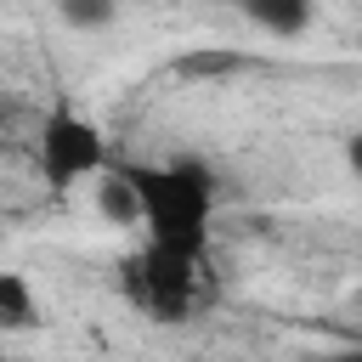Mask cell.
Masks as SVG:
<instances>
[{
	"mask_svg": "<svg viewBox=\"0 0 362 362\" xmlns=\"http://www.w3.org/2000/svg\"><path fill=\"white\" fill-rule=\"evenodd\" d=\"M90 204H96L102 226H119V232L141 226V192H136V181H130L124 164H107V170L90 181Z\"/></svg>",
	"mask_w": 362,
	"mask_h": 362,
	"instance_id": "cell-4",
	"label": "cell"
},
{
	"mask_svg": "<svg viewBox=\"0 0 362 362\" xmlns=\"http://www.w3.org/2000/svg\"><path fill=\"white\" fill-rule=\"evenodd\" d=\"M238 11H243L260 34H272V40H294V34L311 28L317 0H238Z\"/></svg>",
	"mask_w": 362,
	"mask_h": 362,
	"instance_id": "cell-5",
	"label": "cell"
},
{
	"mask_svg": "<svg viewBox=\"0 0 362 362\" xmlns=\"http://www.w3.org/2000/svg\"><path fill=\"white\" fill-rule=\"evenodd\" d=\"M51 11H57L68 28H79V34H102V28H113L119 0H51Z\"/></svg>",
	"mask_w": 362,
	"mask_h": 362,
	"instance_id": "cell-7",
	"label": "cell"
},
{
	"mask_svg": "<svg viewBox=\"0 0 362 362\" xmlns=\"http://www.w3.org/2000/svg\"><path fill=\"white\" fill-rule=\"evenodd\" d=\"M141 192V232L147 243L181 249L204 260L209 221H215V175L204 158H164V164H124Z\"/></svg>",
	"mask_w": 362,
	"mask_h": 362,
	"instance_id": "cell-1",
	"label": "cell"
},
{
	"mask_svg": "<svg viewBox=\"0 0 362 362\" xmlns=\"http://www.w3.org/2000/svg\"><path fill=\"white\" fill-rule=\"evenodd\" d=\"M175 68H181V74H238L243 57H232V51H192V57H181Z\"/></svg>",
	"mask_w": 362,
	"mask_h": 362,
	"instance_id": "cell-8",
	"label": "cell"
},
{
	"mask_svg": "<svg viewBox=\"0 0 362 362\" xmlns=\"http://www.w3.org/2000/svg\"><path fill=\"white\" fill-rule=\"evenodd\" d=\"M192 288H198V255L164 249V243H147L119 266V294L153 322H181L192 311Z\"/></svg>",
	"mask_w": 362,
	"mask_h": 362,
	"instance_id": "cell-2",
	"label": "cell"
},
{
	"mask_svg": "<svg viewBox=\"0 0 362 362\" xmlns=\"http://www.w3.org/2000/svg\"><path fill=\"white\" fill-rule=\"evenodd\" d=\"M45 317H40V294L23 272L0 266V334H34Z\"/></svg>",
	"mask_w": 362,
	"mask_h": 362,
	"instance_id": "cell-6",
	"label": "cell"
},
{
	"mask_svg": "<svg viewBox=\"0 0 362 362\" xmlns=\"http://www.w3.org/2000/svg\"><path fill=\"white\" fill-rule=\"evenodd\" d=\"M345 170L362 181V130H351V136H345Z\"/></svg>",
	"mask_w": 362,
	"mask_h": 362,
	"instance_id": "cell-9",
	"label": "cell"
},
{
	"mask_svg": "<svg viewBox=\"0 0 362 362\" xmlns=\"http://www.w3.org/2000/svg\"><path fill=\"white\" fill-rule=\"evenodd\" d=\"M40 181L51 192H74L79 181H96L107 170V136L96 119L74 113V107H51L40 119Z\"/></svg>",
	"mask_w": 362,
	"mask_h": 362,
	"instance_id": "cell-3",
	"label": "cell"
}]
</instances>
